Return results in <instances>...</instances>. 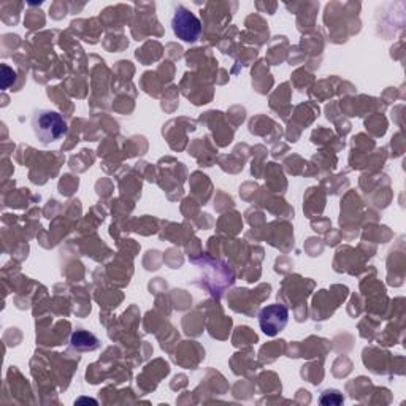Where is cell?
<instances>
[{
    "label": "cell",
    "mask_w": 406,
    "mask_h": 406,
    "mask_svg": "<svg viewBox=\"0 0 406 406\" xmlns=\"http://www.w3.org/2000/svg\"><path fill=\"white\" fill-rule=\"evenodd\" d=\"M31 125L35 139L43 143V145H51V143L62 140L69 132L67 122H65L61 113L52 110H35L31 119Z\"/></svg>",
    "instance_id": "6da1fadb"
},
{
    "label": "cell",
    "mask_w": 406,
    "mask_h": 406,
    "mask_svg": "<svg viewBox=\"0 0 406 406\" xmlns=\"http://www.w3.org/2000/svg\"><path fill=\"white\" fill-rule=\"evenodd\" d=\"M173 34L186 43H195L202 35V22L189 8L178 5L172 18Z\"/></svg>",
    "instance_id": "7a4b0ae2"
},
{
    "label": "cell",
    "mask_w": 406,
    "mask_h": 406,
    "mask_svg": "<svg viewBox=\"0 0 406 406\" xmlns=\"http://www.w3.org/2000/svg\"><path fill=\"white\" fill-rule=\"evenodd\" d=\"M289 321V309L281 303L265 307L259 313V326L267 337H276Z\"/></svg>",
    "instance_id": "3957f363"
},
{
    "label": "cell",
    "mask_w": 406,
    "mask_h": 406,
    "mask_svg": "<svg viewBox=\"0 0 406 406\" xmlns=\"http://www.w3.org/2000/svg\"><path fill=\"white\" fill-rule=\"evenodd\" d=\"M70 348L76 351H94L99 348V340L86 330H76L70 338Z\"/></svg>",
    "instance_id": "277c9868"
},
{
    "label": "cell",
    "mask_w": 406,
    "mask_h": 406,
    "mask_svg": "<svg viewBox=\"0 0 406 406\" xmlns=\"http://www.w3.org/2000/svg\"><path fill=\"white\" fill-rule=\"evenodd\" d=\"M343 402H344V398H343L342 393H338L335 391H332V392L327 391V392L322 393L321 398H319V403L326 405V406H328V405H343Z\"/></svg>",
    "instance_id": "5b68a950"
},
{
    "label": "cell",
    "mask_w": 406,
    "mask_h": 406,
    "mask_svg": "<svg viewBox=\"0 0 406 406\" xmlns=\"http://www.w3.org/2000/svg\"><path fill=\"white\" fill-rule=\"evenodd\" d=\"M16 80V74L8 65H2V89H8Z\"/></svg>",
    "instance_id": "8992f818"
}]
</instances>
